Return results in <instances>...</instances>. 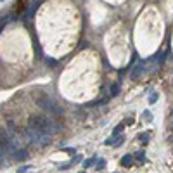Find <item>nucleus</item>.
<instances>
[{
	"label": "nucleus",
	"instance_id": "nucleus-1",
	"mask_svg": "<svg viewBox=\"0 0 173 173\" xmlns=\"http://www.w3.org/2000/svg\"><path fill=\"white\" fill-rule=\"evenodd\" d=\"M30 128L42 132V133H52L56 130V125L47 118V116H31L30 118Z\"/></svg>",
	"mask_w": 173,
	"mask_h": 173
},
{
	"label": "nucleus",
	"instance_id": "nucleus-2",
	"mask_svg": "<svg viewBox=\"0 0 173 173\" xmlns=\"http://www.w3.org/2000/svg\"><path fill=\"white\" fill-rule=\"evenodd\" d=\"M38 106H40V107H43L47 113H61V109H59L52 100H49V99H40Z\"/></svg>",
	"mask_w": 173,
	"mask_h": 173
},
{
	"label": "nucleus",
	"instance_id": "nucleus-3",
	"mask_svg": "<svg viewBox=\"0 0 173 173\" xmlns=\"http://www.w3.org/2000/svg\"><path fill=\"white\" fill-rule=\"evenodd\" d=\"M14 156H16V159H26L28 153L24 149H19V151H14Z\"/></svg>",
	"mask_w": 173,
	"mask_h": 173
},
{
	"label": "nucleus",
	"instance_id": "nucleus-4",
	"mask_svg": "<svg viewBox=\"0 0 173 173\" xmlns=\"http://www.w3.org/2000/svg\"><path fill=\"white\" fill-rule=\"evenodd\" d=\"M130 161H132V156H130V154H126V156H125V157L121 159V165H123V166H126V165H128Z\"/></svg>",
	"mask_w": 173,
	"mask_h": 173
},
{
	"label": "nucleus",
	"instance_id": "nucleus-5",
	"mask_svg": "<svg viewBox=\"0 0 173 173\" xmlns=\"http://www.w3.org/2000/svg\"><path fill=\"white\" fill-rule=\"evenodd\" d=\"M94 163H95V157H92V159H88V161H85V163H83V166H85V168H90V166H92Z\"/></svg>",
	"mask_w": 173,
	"mask_h": 173
},
{
	"label": "nucleus",
	"instance_id": "nucleus-6",
	"mask_svg": "<svg viewBox=\"0 0 173 173\" xmlns=\"http://www.w3.org/2000/svg\"><path fill=\"white\" fill-rule=\"evenodd\" d=\"M113 144H114L116 147H118V145H121V144H123V137H118V138H116V142H113Z\"/></svg>",
	"mask_w": 173,
	"mask_h": 173
},
{
	"label": "nucleus",
	"instance_id": "nucleus-7",
	"mask_svg": "<svg viewBox=\"0 0 173 173\" xmlns=\"http://www.w3.org/2000/svg\"><path fill=\"white\" fill-rule=\"evenodd\" d=\"M156 99H157V94H153V95H151V99H149V102H151V104H154V102H156Z\"/></svg>",
	"mask_w": 173,
	"mask_h": 173
},
{
	"label": "nucleus",
	"instance_id": "nucleus-8",
	"mask_svg": "<svg viewBox=\"0 0 173 173\" xmlns=\"http://www.w3.org/2000/svg\"><path fill=\"white\" fill-rule=\"evenodd\" d=\"M144 118H145L147 121H151V113H149V111H145V113H144Z\"/></svg>",
	"mask_w": 173,
	"mask_h": 173
},
{
	"label": "nucleus",
	"instance_id": "nucleus-9",
	"mask_svg": "<svg viewBox=\"0 0 173 173\" xmlns=\"http://www.w3.org/2000/svg\"><path fill=\"white\" fill-rule=\"evenodd\" d=\"M121 128H123V125H118V126H116V130H114V135L119 133V132H121Z\"/></svg>",
	"mask_w": 173,
	"mask_h": 173
},
{
	"label": "nucleus",
	"instance_id": "nucleus-10",
	"mask_svg": "<svg viewBox=\"0 0 173 173\" xmlns=\"http://www.w3.org/2000/svg\"><path fill=\"white\" fill-rule=\"evenodd\" d=\"M118 92H119V88H118V85H114V87H113V94H114V95H116Z\"/></svg>",
	"mask_w": 173,
	"mask_h": 173
},
{
	"label": "nucleus",
	"instance_id": "nucleus-11",
	"mask_svg": "<svg viewBox=\"0 0 173 173\" xmlns=\"http://www.w3.org/2000/svg\"><path fill=\"white\" fill-rule=\"evenodd\" d=\"M137 159H144V153H137Z\"/></svg>",
	"mask_w": 173,
	"mask_h": 173
},
{
	"label": "nucleus",
	"instance_id": "nucleus-12",
	"mask_svg": "<svg viewBox=\"0 0 173 173\" xmlns=\"http://www.w3.org/2000/svg\"><path fill=\"white\" fill-rule=\"evenodd\" d=\"M172 119H173V114H172Z\"/></svg>",
	"mask_w": 173,
	"mask_h": 173
}]
</instances>
